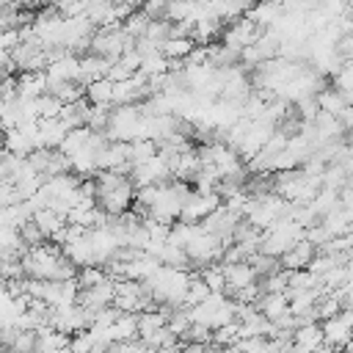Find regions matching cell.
I'll return each mask as SVG.
<instances>
[{"mask_svg":"<svg viewBox=\"0 0 353 353\" xmlns=\"http://www.w3.org/2000/svg\"><path fill=\"white\" fill-rule=\"evenodd\" d=\"M17 201H22L19 193H17V188H14L11 182H0V210H3V207H11V204H17Z\"/></svg>","mask_w":353,"mask_h":353,"instance_id":"83f0119b","label":"cell"},{"mask_svg":"<svg viewBox=\"0 0 353 353\" xmlns=\"http://www.w3.org/2000/svg\"><path fill=\"white\" fill-rule=\"evenodd\" d=\"M309 353H334V347L323 342V345H317V347H314V350H309Z\"/></svg>","mask_w":353,"mask_h":353,"instance_id":"f546056e","label":"cell"},{"mask_svg":"<svg viewBox=\"0 0 353 353\" xmlns=\"http://www.w3.org/2000/svg\"><path fill=\"white\" fill-rule=\"evenodd\" d=\"M146 25H149V17L138 8V11H132L127 19H124V25H119L127 36H132V39H138V36H143V30H146Z\"/></svg>","mask_w":353,"mask_h":353,"instance_id":"cb8c5ba5","label":"cell"},{"mask_svg":"<svg viewBox=\"0 0 353 353\" xmlns=\"http://www.w3.org/2000/svg\"><path fill=\"white\" fill-rule=\"evenodd\" d=\"M132 201H135V188L130 185V179H124L121 185H116V188H110V190L97 196V207L105 215H121V212H127L132 207Z\"/></svg>","mask_w":353,"mask_h":353,"instance_id":"7a4b0ae2","label":"cell"},{"mask_svg":"<svg viewBox=\"0 0 353 353\" xmlns=\"http://www.w3.org/2000/svg\"><path fill=\"white\" fill-rule=\"evenodd\" d=\"M14 3H17V6H36L39 0H14Z\"/></svg>","mask_w":353,"mask_h":353,"instance_id":"4dcf8cb0","label":"cell"},{"mask_svg":"<svg viewBox=\"0 0 353 353\" xmlns=\"http://www.w3.org/2000/svg\"><path fill=\"white\" fill-rule=\"evenodd\" d=\"M19 240H22V245H28V248H33V245L44 243V234L39 232V226L33 223V218H30V221H25V223L19 226Z\"/></svg>","mask_w":353,"mask_h":353,"instance_id":"4316f807","label":"cell"},{"mask_svg":"<svg viewBox=\"0 0 353 353\" xmlns=\"http://www.w3.org/2000/svg\"><path fill=\"white\" fill-rule=\"evenodd\" d=\"M314 99H317V108L320 110H325V113H331V116H336L345 105H350L336 88H320L317 94H314Z\"/></svg>","mask_w":353,"mask_h":353,"instance_id":"ac0fdd59","label":"cell"},{"mask_svg":"<svg viewBox=\"0 0 353 353\" xmlns=\"http://www.w3.org/2000/svg\"><path fill=\"white\" fill-rule=\"evenodd\" d=\"M171 176V171H168V165L157 157V154H152L149 160H143V163H135L132 168H130V185L138 190V188H143V185H160V182H165Z\"/></svg>","mask_w":353,"mask_h":353,"instance_id":"6da1fadb","label":"cell"},{"mask_svg":"<svg viewBox=\"0 0 353 353\" xmlns=\"http://www.w3.org/2000/svg\"><path fill=\"white\" fill-rule=\"evenodd\" d=\"M168 36H171V22H168V19H163V17L149 19V25H146V30H143V39H149V41H154V44L160 47Z\"/></svg>","mask_w":353,"mask_h":353,"instance_id":"603a6c76","label":"cell"},{"mask_svg":"<svg viewBox=\"0 0 353 353\" xmlns=\"http://www.w3.org/2000/svg\"><path fill=\"white\" fill-rule=\"evenodd\" d=\"M41 94H47L44 69H41V72H22V77L17 80V97L33 99V97H41Z\"/></svg>","mask_w":353,"mask_h":353,"instance_id":"8fae6325","label":"cell"},{"mask_svg":"<svg viewBox=\"0 0 353 353\" xmlns=\"http://www.w3.org/2000/svg\"><path fill=\"white\" fill-rule=\"evenodd\" d=\"M320 223L331 232V237H336V234H350V210H345V207H334L331 212L323 215Z\"/></svg>","mask_w":353,"mask_h":353,"instance_id":"e0dca14e","label":"cell"},{"mask_svg":"<svg viewBox=\"0 0 353 353\" xmlns=\"http://www.w3.org/2000/svg\"><path fill=\"white\" fill-rule=\"evenodd\" d=\"M152 154H157V143L152 138H135L127 143V160L135 165V163H143L149 160Z\"/></svg>","mask_w":353,"mask_h":353,"instance_id":"d6986e66","label":"cell"},{"mask_svg":"<svg viewBox=\"0 0 353 353\" xmlns=\"http://www.w3.org/2000/svg\"><path fill=\"white\" fill-rule=\"evenodd\" d=\"M279 14H281V6L268 3V0H254V6L245 11V17H248L251 22H256L259 28H270V25L279 19Z\"/></svg>","mask_w":353,"mask_h":353,"instance_id":"5bb4252c","label":"cell"},{"mask_svg":"<svg viewBox=\"0 0 353 353\" xmlns=\"http://www.w3.org/2000/svg\"><path fill=\"white\" fill-rule=\"evenodd\" d=\"M33 223L39 226V232L44 234V240L47 237H55L61 229H63V215H58L55 210H50V207H44V210H36L33 212Z\"/></svg>","mask_w":353,"mask_h":353,"instance_id":"9a60e30c","label":"cell"},{"mask_svg":"<svg viewBox=\"0 0 353 353\" xmlns=\"http://www.w3.org/2000/svg\"><path fill=\"white\" fill-rule=\"evenodd\" d=\"M36 124H39V146H44V149H58L63 135L69 132L58 116L55 119H39Z\"/></svg>","mask_w":353,"mask_h":353,"instance_id":"ba28073f","label":"cell"},{"mask_svg":"<svg viewBox=\"0 0 353 353\" xmlns=\"http://www.w3.org/2000/svg\"><path fill=\"white\" fill-rule=\"evenodd\" d=\"M108 121H110V105H88V110H85V127L91 132H105Z\"/></svg>","mask_w":353,"mask_h":353,"instance_id":"44dd1931","label":"cell"},{"mask_svg":"<svg viewBox=\"0 0 353 353\" xmlns=\"http://www.w3.org/2000/svg\"><path fill=\"white\" fill-rule=\"evenodd\" d=\"M199 276L204 279V284L210 287V292H221V290L226 287V279H223V268H221V262H210V265H204V268L199 270Z\"/></svg>","mask_w":353,"mask_h":353,"instance_id":"7402d4cb","label":"cell"},{"mask_svg":"<svg viewBox=\"0 0 353 353\" xmlns=\"http://www.w3.org/2000/svg\"><path fill=\"white\" fill-rule=\"evenodd\" d=\"M314 251H317V248H314L309 240L301 237L290 251H284V254L279 256V262H281L284 270H303V268L309 265V259L314 256Z\"/></svg>","mask_w":353,"mask_h":353,"instance_id":"8992f818","label":"cell"},{"mask_svg":"<svg viewBox=\"0 0 353 353\" xmlns=\"http://www.w3.org/2000/svg\"><path fill=\"white\" fill-rule=\"evenodd\" d=\"M259 33H262V28H259L256 22H251V19L243 14V17H234V22L223 30V44H226L229 50L240 52L243 47L254 44V39H256Z\"/></svg>","mask_w":353,"mask_h":353,"instance_id":"277c9868","label":"cell"},{"mask_svg":"<svg viewBox=\"0 0 353 353\" xmlns=\"http://www.w3.org/2000/svg\"><path fill=\"white\" fill-rule=\"evenodd\" d=\"M221 204L218 193H188L182 207H179V218L182 223H199L204 215H210L215 207Z\"/></svg>","mask_w":353,"mask_h":353,"instance_id":"3957f363","label":"cell"},{"mask_svg":"<svg viewBox=\"0 0 353 353\" xmlns=\"http://www.w3.org/2000/svg\"><path fill=\"white\" fill-rule=\"evenodd\" d=\"M108 66H110V61L108 58H99V55H85V58H80V63H77V83L80 85H85V83H91V80H99V77H108Z\"/></svg>","mask_w":353,"mask_h":353,"instance_id":"9c48e42d","label":"cell"},{"mask_svg":"<svg viewBox=\"0 0 353 353\" xmlns=\"http://www.w3.org/2000/svg\"><path fill=\"white\" fill-rule=\"evenodd\" d=\"M8 353H33L36 350V331H17L11 345L6 347Z\"/></svg>","mask_w":353,"mask_h":353,"instance_id":"d4e9b609","label":"cell"},{"mask_svg":"<svg viewBox=\"0 0 353 353\" xmlns=\"http://www.w3.org/2000/svg\"><path fill=\"white\" fill-rule=\"evenodd\" d=\"M119 3H124V6H127V8H132V11H138V8H141L146 0H119Z\"/></svg>","mask_w":353,"mask_h":353,"instance_id":"f1b7e54d","label":"cell"},{"mask_svg":"<svg viewBox=\"0 0 353 353\" xmlns=\"http://www.w3.org/2000/svg\"><path fill=\"white\" fill-rule=\"evenodd\" d=\"M301 353H309V350H314L317 345H323V331H320V325L317 323H306V325H298L295 331H292V339H290Z\"/></svg>","mask_w":353,"mask_h":353,"instance_id":"7c38bea8","label":"cell"},{"mask_svg":"<svg viewBox=\"0 0 353 353\" xmlns=\"http://www.w3.org/2000/svg\"><path fill=\"white\" fill-rule=\"evenodd\" d=\"M171 69V61L157 50V52H152V55H143L141 58V66H138V72L143 74V77H154V74H165Z\"/></svg>","mask_w":353,"mask_h":353,"instance_id":"ffe728a7","label":"cell"},{"mask_svg":"<svg viewBox=\"0 0 353 353\" xmlns=\"http://www.w3.org/2000/svg\"><path fill=\"white\" fill-rule=\"evenodd\" d=\"M102 279H105V270H102L99 265H83V270L77 273V287H80V290H85V287L99 284Z\"/></svg>","mask_w":353,"mask_h":353,"instance_id":"484cf974","label":"cell"},{"mask_svg":"<svg viewBox=\"0 0 353 353\" xmlns=\"http://www.w3.org/2000/svg\"><path fill=\"white\" fill-rule=\"evenodd\" d=\"M193 44H196V41H193L190 36H168V39L160 44V52H163L168 61H179V63H182V58L193 50Z\"/></svg>","mask_w":353,"mask_h":353,"instance_id":"2e32d148","label":"cell"},{"mask_svg":"<svg viewBox=\"0 0 353 353\" xmlns=\"http://www.w3.org/2000/svg\"><path fill=\"white\" fill-rule=\"evenodd\" d=\"M320 331H323V342L325 345H331L334 350L336 347H345L350 342V309H342L334 317L323 320Z\"/></svg>","mask_w":353,"mask_h":353,"instance_id":"5b68a950","label":"cell"},{"mask_svg":"<svg viewBox=\"0 0 353 353\" xmlns=\"http://www.w3.org/2000/svg\"><path fill=\"white\" fill-rule=\"evenodd\" d=\"M77 63H80V58H77V55H72V52H66L63 58H58V61L47 63V66H44V77H47V83L77 80Z\"/></svg>","mask_w":353,"mask_h":353,"instance_id":"52a82bcc","label":"cell"},{"mask_svg":"<svg viewBox=\"0 0 353 353\" xmlns=\"http://www.w3.org/2000/svg\"><path fill=\"white\" fill-rule=\"evenodd\" d=\"M254 306H256V312L265 314L268 320H279L281 314L290 312V301H287L284 292H262Z\"/></svg>","mask_w":353,"mask_h":353,"instance_id":"30bf717a","label":"cell"},{"mask_svg":"<svg viewBox=\"0 0 353 353\" xmlns=\"http://www.w3.org/2000/svg\"><path fill=\"white\" fill-rule=\"evenodd\" d=\"M83 97L88 105H110L113 99V83L108 77H99V80H91L83 85Z\"/></svg>","mask_w":353,"mask_h":353,"instance_id":"4fadbf2b","label":"cell"}]
</instances>
